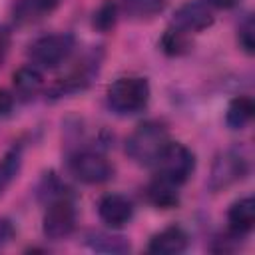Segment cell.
I'll use <instances>...</instances> for the list:
<instances>
[{
  "instance_id": "13",
  "label": "cell",
  "mask_w": 255,
  "mask_h": 255,
  "mask_svg": "<svg viewBox=\"0 0 255 255\" xmlns=\"http://www.w3.org/2000/svg\"><path fill=\"white\" fill-rule=\"evenodd\" d=\"M227 223L233 233L247 237L255 225V199L251 195H245L233 201L227 209Z\"/></svg>"
},
{
  "instance_id": "15",
  "label": "cell",
  "mask_w": 255,
  "mask_h": 255,
  "mask_svg": "<svg viewBox=\"0 0 255 255\" xmlns=\"http://www.w3.org/2000/svg\"><path fill=\"white\" fill-rule=\"evenodd\" d=\"M179 187L161 179V177H153L147 187H145V197L147 201L153 205V207H159V209H171L179 203Z\"/></svg>"
},
{
  "instance_id": "11",
  "label": "cell",
  "mask_w": 255,
  "mask_h": 255,
  "mask_svg": "<svg viewBox=\"0 0 255 255\" xmlns=\"http://www.w3.org/2000/svg\"><path fill=\"white\" fill-rule=\"evenodd\" d=\"M187 247H189V233L181 225H169L161 229L147 243V251L153 255H179Z\"/></svg>"
},
{
  "instance_id": "21",
  "label": "cell",
  "mask_w": 255,
  "mask_h": 255,
  "mask_svg": "<svg viewBox=\"0 0 255 255\" xmlns=\"http://www.w3.org/2000/svg\"><path fill=\"white\" fill-rule=\"evenodd\" d=\"M36 195L38 199L46 205L62 195H70V189L66 187V183L54 173V171H48L42 175V179L38 181V187H36Z\"/></svg>"
},
{
  "instance_id": "10",
  "label": "cell",
  "mask_w": 255,
  "mask_h": 255,
  "mask_svg": "<svg viewBox=\"0 0 255 255\" xmlns=\"http://www.w3.org/2000/svg\"><path fill=\"white\" fill-rule=\"evenodd\" d=\"M133 211L135 209H133L131 199L122 193H106L98 201V215L112 229H120L128 225L133 217Z\"/></svg>"
},
{
  "instance_id": "26",
  "label": "cell",
  "mask_w": 255,
  "mask_h": 255,
  "mask_svg": "<svg viewBox=\"0 0 255 255\" xmlns=\"http://www.w3.org/2000/svg\"><path fill=\"white\" fill-rule=\"evenodd\" d=\"M8 48H10V32H8L6 26L0 24V62H2V58L6 56Z\"/></svg>"
},
{
  "instance_id": "2",
  "label": "cell",
  "mask_w": 255,
  "mask_h": 255,
  "mask_svg": "<svg viewBox=\"0 0 255 255\" xmlns=\"http://www.w3.org/2000/svg\"><path fill=\"white\" fill-rule=\"evenodd\" d=\"M151 96L149 82L141 76L118 78L106 92L108 108L118 116H133L147 108Z\"/></svg>"
},
{
  "instance_id": "16",
  "label": "cell",
  "mask_w": 255,
  "mask_h": 255,
  "mask_svg": "<svg viewBox=\"0 0 255 255\" xmlns=\"http://www.w3.org/2000/svg\"><path fill=\"white\" fill-rule=\"evenodd\" d=\"M253 114H255V102L249 96H237L227 106L225 124L229 129L239 131L253 120Z\"/></svg>"
},
{
  "instance_id": "4",
  "label": "cell",
  "mask_w": 255,
  "mask_h": 255,
  "mask_svg": "<svg viewBox=\"0 0 255 255\" xmlns=\"http://www.w3.org/2000/svg\"><path fill=\"white\" fill-rule=\"evenodd\" d=\"M153 169L157 177L181 187L195 171V153L187 145L169 139V143L155 159Z\"/></svg>"
},
{
  "instance_id": "6",
  "label": "cell",
  "mask_w": 255,
  "mask_h": 255,
  "mask_svg": "<svg viewBox=\"0 0 255 255\" xmlns=\"http://www.w3.org/2000/svg\"><path fill=\"white\" fill-rule=\"evenodd\" d=\"M68 169L78 181L86 185H100L114 177V165L110 159L100 149L92 147L74 149L68 157Z\"/></svg>"
},
{
  "instance_id": "19",
  "label": "cell",
  "mask_w": 255,
  "mask_h": 255,
  "mask_svg": "<svg viewBox=\"0 0 255 255\" xmlns=\"http://www.w3.org/2000/svg\"><path fill=\"white\" fill-rule=\"evenodd\" d=\"M12 82H14V90L18 96H26V98L34 96V94H38V90L42 88V82H44L42 70L32 66V64L22 66L14 72Z\"/></svg>"
},
{
  "instance_id": "3",
  "label": "cell",
  "mask_w": 255,
  "mask_h": 255,
  "mask_svg": "<svg viewBox=\"0 0 255 255\" xmlns=\"http://www.w3.org/2000/svg\"><path fill=\"white\" fill-rule=\"evenodd\" d=\"M74 48H76L74 34L70 32L48 34L30 44L28 58H30V64L40 70H54L74 54Z\"/></svg>"
},
{
  "instance_id": "17",
  "label": "cell",
  "mask_w": 255,
  "mask_h": 255,
  "mask_svg": "<svg viewBox=\"0 0 255 255\" xmlns=\"http://www.w3.org/2000/svg\"><path fill=\"white\" fill-rule=\"evenodd\" d=\"M120 14L129 20H149L161 14L167 6V0H120Z\"/></svg>"
},
{
  "instance_id": "1",
  "label": "cell",
  "mask_w": 255,
  "mask_h": 255,
  "mask_svg": "<svg viewBox=\"0 0 255 255\" xmlns=\"http://www.w3.org/2000/svg\"><path fill=\"white\" fill-rule=\"evenodd\" d=\"M169 143V131L163 122L147 120L139 124L126 139V153L139 165L153 167L155 159Z\"/></svg>"
},
{
  "instance_id": "22",
  "label": "cell",
  "mask_w": 255,
  "mask_h": 255,
  "mask_svg": "<svg viewBox=\"0 0 255 255\" xmlns=\"http://www.w3.org/2000/svg\"><path fill=\"white\" fill-rule=\"evenodd\" d=\"M120 18V6L116 0H106L100 4V8L92 16V26L98 32H110Z\"/></svg>"
},
{
  "instance_id": "9",
  "label": "cell",
  "mask_w": 255,
  "mask_h": 255,
  "mask_svg": "<svg viewBox=\"0 0 255 255\" xmlns=\"http://www.w3.org/2000/svg\"><path fill=\"white\" fill-rule=\"evenodd\" d=\"M213 20L215 18L209 4H205L203 0H189L173 12L171 26L185 34H197L207 30L213 24Z\"/></svg>"
},
{
  "instance_id": "18",
  "label": "cell",
  "mask_w": 255,
  "mask_h": 255,
  "mask_svg": "<svg viewBox=\"0 0 255 255\" xmlns=\"http://www.w3.org/2000/svg\"><path fill=\"white\" fill-rule=\"evenodd\" d=\"M22 159H24V143H14L0 159V195L10 187V183L18 177L22 169Z\"/></svg>"
},
{
  "instance_id": "25",
  "label": "cell",
  "mask_w": 255,
  "mask_h": 255,
  "mask_svg": "<svg viewBox=\"0 0 255 255\" xmlns=\"http://www.w3.org/2000/svg\"><path fill=\"white\" fill-rule=\"evenodd\" d=\"M12 108H14V96L6 90H0V118L8 116Z\"/></svg>"
},
{
  "instance_id": "23",
  "label": "cell",
  "mask_w": 255,
  "mask_h": 255,
  "mask_svg": "<svg viewBox=\"0 0 255 255\" xmlns=\"http://www.w3.org/2000/svg\"><path fill=\"white\" fill-rule=\"evenodd\" d=\"M237 44H239V48L245 54L253 56V52H255V24H253V16H245L243 22L239 24V28H237Z\"/></svg>"
},
{
  "instance_id": "8",
  "label": "cell",
  "mask_w": 255,
  "mask_h": 255,
  "mask_svg": "<svg viewBox=\"0 0 255 255\" xmlns=\"http://www.w3.org/2000/svg\"><path fill=\"white\" fill-rule=\"evenodd\" d=\"M76 217H78V213H76V203H74L72 193L46 203V211L42 217L44 237H48L52 241H60V239L72 235V231L76 229Z\"/></svg>"
},
{
  "instance_id": "7",
  "label": "cell",
  "mask_w": 255,
  "mask_h": 255,
  "mask_svg": "<svg viewBox=\"0 0 255 255\" xmlns=\"http://www.w3.org/2000/svg\"><path fill=\"white\" fill-rule=\"evenodd\" d=\"M249 173V159L239 147H227L219 151L211 163L207 189L211 193L223 191L229 185L241 181Z\"/></svg>"
},
{
  "instance_id": "12",
  "label": "cell",
  "mask_w": 255,
  "mask_h": 255,
  "mask_svg": "<svg viewBox=\"0 0 255 255\" xmlns=\"http://www.w3.org/2000/svg\"><path fill=\"white\" fill-rule=\"evenodd\" d=\"M62 0H16L12 6V20L16 26H28L50 16Z\"/></svg>"
},
{
  "instance_id": "27",
  "label": "cell",
  "mask_w": 255,
  "mask_h": 255,
  "mask_svg": "<svg viewBox=\"0 0 255 255\" xmlns=\"http://www.w3.org/2000/svg\"><path fill=\"white\" fill-rule=\"evenodd\" d=\"M203 2L209 4L211 8H219V10H229L239 4V0H203Z\"/></svg>"
},
{
  "instance_id": "14",
  "label": "cell",
  "mask_w": 255,
  "mask_h": 255,
  "mask_svg": "<svg viewBox=\"0 0 255 255\" xmlns=\"http://www.w3.org/2000/svg\"><path fill=\"white\" fill-rule=\"evenodd\" d=\"M84 243L88 249L96 253H106V255H124L131 249L129 239L114 231H90Z\"/></svg>"
},
{
  "instance_id": "24",
  "label": "cell",
  "mask_w": 255,
  "mask_h": 255,
  "mask_svg": "<svg viewBox=\"0 0 255 255\" xmlns=\"http://www.w3.org/2000/svg\"><path fill=\"white\" fill-rule=\"evenodd\" d=\"M14 235H16L14 223H12L8 217L0 215V249H4V247L14 239Z\"/></svg>"
},
{
  "instance_id": "20",
  "label": "cell",
  "mask_w": 255,
  "mask_h": 255,
  "mask_svg": "<svg viewBox=\"0 0 255 255\" xmlns=\"http://www.w3.org/2000/svg\"><path fill=\"white\" fill-rule=\"evenodd\" d=\"M159 48H161V52L167 54V56H173V58H175V56H183V54H187V52L191 50L189 34H185V32H181V30L169 26V28L163 32L161 40H159Z\"/></svg>"
},
{
  "instance_id": "5",
  "label": "cell",
  "mask_w": 255,
  "mask_h": 255,
  "mask_svg": "<svg viewBox=\"0 0 255 255\" xmlns=\"http://www.w3.org/2000/svg\"><path fill=\"white\" fill-rule=\"evenodd\" d=\"M102 60H104V50L102 46L92 48L90 52L84 54V58L70 70L68 76L60 78L48 92L50 98H64V96H72L78 92H84L98 76L100 68H102Z\"/></svg>"
}]
</instances>
